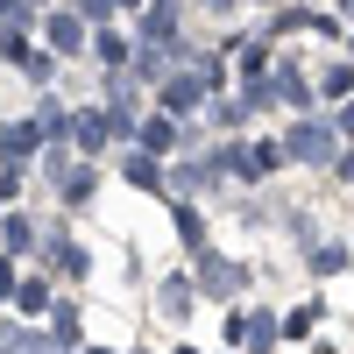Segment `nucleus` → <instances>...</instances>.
<instances>
[{
	"label": "nucleus",
	"instance_id": "0eeeda50",
	"mask_svg": "<svg viewBox=\"0 0 354 354\" xmlns=\"http://www.w3.org/2000/svg\"><path fill=\"white\" fill-rule=\"evenodd\" d=\"M100 64H128V43L113 36V28H106V36H100Z\"/></svg>",
	"mask_w": 354,
	"mask_h": 354
},
{
	"label": "nucleus",
	"instance_id": "7ed1b4c3",
	"mask_svg": "<svg viewBox=\"0 0 354 354\" xmlns=\"http://www.w3.org/2000/svg\"><path fill=\"white\" fill-rule=\"evenodd\" d=\"M78 15H50V50H78Z\"/></svg>",
	"mask_w": 354,
	"mask_h": 354
},
{
	"label": "nucleus",
	"instance_id": "6e6552de",
	"mask_svg": "<svg viewBox=\"0 0 354 354\" xmlns=\"http://www.w3.org/2000/svg\"><path fill=\"white\" fill-rule=\"evenodd\" d=\"M142 142H149V149H170L177 128H170V121H149V128H142Z\"/></svg>",
	"mask_w": 354,
	"mask_h": 354
},
{
	"label": "nucleus",
	"instance_id": "423d86ee",
	"mask_svg": "<svg viewBox=\"0 0 354 354\" xmlns=\"http://www.w3.org/2000/svg\"><path fill=\"white\" fill-rule=\"evenodd\" d=\"M28 149H36V128H8L0 135V156H28Z\"/></svg>",
	"mask_w": 354,
	"mask_h": 354
},
{
	"label": "nucleus",
	"instance_id": "9b49d317",
	"mask_svg": "<svg viewBox=\"0 0 354 354\" xmlns=\"http://www.w3.org/2000/svg\"><path fill=\"white\" fill-rule=\"evenodd\" d=\"M340 177H354V156H347V163H340Z\"/></svg>",
	"mask_w": 354,
	"mask_h": 354
},
{
	"label": "nucleus",
	"instance_id": "f03ea898",
	"mask_svg": "<svg viewBox=\"0 0 354 354\" xmlns=\"http://www.w3.org/2000/svg\"><path fill=\"white\" fill-rule=\"evenodd\" d=\"M290 156H305V163H319V156H326V128H298V135H290Z\"/></svg>",
	"mask_w": 354,
	"mask_h": 354
},
{
	"label": "nucleus",
	"instance_id": "9d476101",
	"mask_svg": "<svg viewBox=\"0 0 354 354\" xmlns=\"http://www.w3.org/2000/svg\"><path fill=\"white\" fill-rule=\"evenodd\" d=\"M78 8H85V15H106V8H113V0H78Z\"/></svg>",
	"mask_w": 354,
	"mask_h": 354
},
{
	"label": "nucleus",
	"instance_id": "f257e3e1",
	"mask_svg": "<svg viewBox=\"0 0 354 354\" xmlns=\"http://www.w3.org/2000/svg\"><path fill=\"white\" fill-rule=\"evenodd\" d=\"M205 78H213V71H192V78H163V106H170V113L198 106V100H205Z\"/></svg>",
	"mask_w": 354,
	"mask_h": 354
},
{
	"label": "nucleus",
	"instance_id": "1a4fd4ad",
	"mask_svg": "<svg viewBox=\"0 0 354 354\" xmlns=\"http://www.w3.org/2000/svg\"><path fill=\"white\" fill-rule=\"evenodd\" d=\"M326 93H333V100H347V93H354V71H347V64H333V71H326Z\"/></svg>",
	"mask_w": 354,
	"mask_h": 354
},
{
	"label": "nucleus",
	"instance_id": "20e7f679",
	"mask_svg": "<svg viewBox=\"0 0 354 354\" xmlns=\"http://www.w3.org/2000/svg\"><path fill=\"white\" fill-rule=\"evenodd\" d=\"M78 149H106V113H85L78 121Z\"/></svg>",
	"mask_w": 354,
	"mask_h": 354
},
{
	"label": "nucleus",
	"instance_id": "39448f33",
	"mask_svg": "<svg viewBox=\"0 0 354 354\" xmlns=\"http://www.w3.org/2000/svg\"><path fill=\"white\" fill-rule=\"evenodd\" d=\"M142 36H149V43H170V36H177V21H170V8H149V21H142Z\"/></svg>",
	"mask_w": 354,
	"mask_h": 354
}]
</instances>
